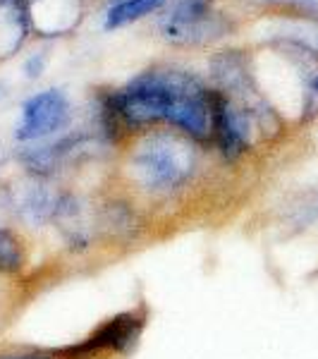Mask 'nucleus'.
I'll use <instances>...</instances> for the list:
<instances>
[{"instance_id":"obj_8","label":"nucleus","mask_w":318,"mask_h":359,"mask_svg":"<svg viewBox=\"0 0 318 359\" xmlns=\"http://www.w3.org/2000/svg\"><path fill=\"white\" fill-rule=\"evenodd\" d=\"M306 118L318 113V72H314L306 82V103H304Z\"/></svg>"},{"instance_id":"obj_4","label":"nucleus","mask_w":318,"mask_h":359,"mask_svg":"<svg viewBox=\"0 0 318 359\" xmlns=\"http://www.w3.org/2000/svg\"><path fill=\"white\" fill-rule=\"evenodd\" d=\"M213 29L211 0H180L163 22L165 39L177 43L201 41Z\"/></svg>"},{"instance_id":"obj_7","label":"nucleus","mask_w":318,"mask_h":359,"mask_svg":"<svg viewBox=\"0 0 318 359\" xmlns=\"http://www.w3.org/2000/svg\"><path fill=\"white\" fill-rule=\"evenodd\" d=\"M25 264V249L20 240L10 230L0 228V271L3 273H15Z\"/></svg>"},{"instance_id":"obj_1","label":"nucleus","mask_w":318,"mask_h":359,"mask_svg":"<svg viewBox=\"0 0 318 359\" xmlns=\"http://www.w3.org/2000/svg\"><path fill=\"white\" fill-rule=\"evenodd\" d=\"M115 113L130 125L170 123L192 139L213 135V103L196 77L175 69H153L137 77L113 98Z\"/></svg>"},{"instance_id":"obj_6","label":"nucleus","mask_w":318,"mask_h":359,"mask_svg":"<svg viewBox=\"0 0 318 359\" xmlns=\"http://www.w3.org/2000/svg\"><path fill=\"white\" fill-rule=\"evenodd\" d=\"M165 0H118L113 3V8L108 10L106 17V27L108 29H118L125 27L130 22H137L141 17L155 13L158 8H163Z\"/></svg>"},{"instance_id":"obj_3","label":"nucleus","mask_w":318,"mask_h":359,"mask_svg":"<svg viewBox=\"0 0 318 359\" xmlns=\"http://www.w3.org/2000/svg\"><path fill=\"white\" fill-rule=\"evenodd\" d=\"M69 123V101L62 91L48 89L32 96L22 108V118L17 125V139L20 142H36L55 132L65 130Z\"/></svg>"},{"instance_id":"obj_10","label":"nucleus","mask_w":318,"mask_h":359,"mask_svg":"<svg viewBox=\"0 0 318 359\" xmlns=\"http://www.w3.org/2000/svg\"><path fill=\"white\" fill-rule=\"evenodd\" d=\"M13 8L17 10V8H22V0H13Z\"/></svg>"},{"instance_id":"obj_9","label":"nucleus","mask_w":318,"mask_h":359,"mask_svg":"<svg viewBox=\"0 0 318 359\" xmlns=\"http://www.w3.org/2000/svg\"><path fill=\"white\" fill-rule=\"evenodd\" d=\"M0 359H50V357H46V355H5Z\"/></svg>"},{"instance_id":"obj_2","label":"nucleus","mask_w":318,"mask_h":359,"mask_svg":"<svg viewBox=\"0 0 318 359\" xmlns=\"http://www.w3.org/2000/svg\"><path fill=\"white\" fill-rule=\"evenodd\" d=\"M134 175L146 189L170 192L189 180L194 170V151L187 142L172 135H153L139 144L134 161Z\"/></svg>"},{"instance_id":"obj_5","label":"nucleus","mask_w":318,"mask_h":359,"mask_svg":"<svg viewBox=\"0 0 318 359\" xmlns=\"http://www.w3.org/2000/svg\"><path fill=\"white\" fill-rule=\"evenodd\" d=\"M249 108H237L230 101L216 98L213 103V135L223 154L235 158L249 147Z\"/></svg>"}]
</instances>
